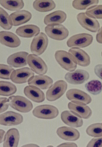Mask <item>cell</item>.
<instances>
[{
  "label": "cell",
  "mask_w": 102,
  "mask_h": 147,
  "mask_svg": "<svg viewBox=\"0 0 102 147\" xmlns=\"http://www.w3.org/2000/svg\"><path fill=\"white\" fill-rule=\"evenodd\" d=\"M0 4L6 9L11 11H20L24 6V3L22 0H0Z\"/></svg>",
  "instance_id": "27"
},
{
  "label": "cell",
  "mask_w": 102,
  "mask_h": 147,
  "mask_svg": "<svg viewBox=\"0 0 102 147\" xmlns=\"http://www.w3.org/2000/svg\"><path fill=\"white\" fill-rule=\"evenodd\" d=\"M87 90L91 94L96 96L100 93L102 91V83L98 80H92L85 85Z\"/></svg>",
  "instance_id": "31"
},
{
  "label": "cell",
  "mask_w": 102,
  "mask_h": 147,
  "mask_svg": "<svg viewBox=\"0 0 102 147\" xmlns=\"http://www.w3.org/2000/svg\"><path fill=\"white\" fill-rule=\"evenodd\" d=\"M17 91L16 86L12 83L8 82H0V95L9 96L15 94Z\"/></svg>",
  "instance_id": "28"
},
{
  "label": "cell",
  "mask_w": 102,
  "mask_h": 147,
  "mask_svg": "<svg viewBox=\"0 0 102 147\" xmlns=\"http://www.w3.org/2000/svg\"><path fill=\"white\" fill-rule=\"evenodd\" d=\"M20 135L17 129L12 128L5 134L4 138V147H17L18 146Z\"/></svg>",
  "instance_id": "22"
},
{
  "label": "cell",
  "mask_w": 102,
  "mask_h": 147,
  "mask_svg": "<svg viewBox=\"0 0 102 147\" xmlns=\"http://www.w3.org/2000/svg\"></svg>",
  "instance_id": "43"
},
{
  "label": "cell",
  "mask_w": 102,
  "mask_h": 147,
  "mask_svg": "<svg viewBox=\"0 0 102 147\" xmlns=\"http://www.w3.org/2000/svg\"><path fill=\"white\" fill-rule=\"evenodd\" d=\"M48 42L46 34L43 32H40L32 40L30 47L31 52L38 56L41 55L46 49Z\"/></svg>",
  "instance_id": "6"
},
{
  "label": "cell",
  "mask_w": 102,
  "mask_h": 147,
  "mask_svg": "<svg viewBox=\"0 0 102 147\" xmlns=\"http://www.w3.org/2000/svg\"><path fill=\"white\" fill-rule=\"evenodd\" d=\"M53 83L52 78L47 75H38L32 77L28 82V84L36 86L40 89H49Z\"/></svg>",
  "instance_id": "18"
},
{
  "label": "cell",
  "mask_w": 102,
  "mask_h": 147,
  "mask_svg": "<svg viewBox=\"0 0 102 147\" xmlns=\"http://www.w3.org/2000/svg\"><path fill=\"white\" fill-rule=\"evenodd\" d=\"M40 31L38 26L28 24L18 28L16 30L15 33L21 37L30 38L36 36L40 33Z\"/></svg>",
  "instance_id": "24"
},
{
  "label": "cell",
  "mask_w": 102,
  "mask_h": 147,
  "mask_svg": "<svg viewBox=\"0 0 102 147\" xmlns=\"http://www.w3.org/2000/svg\"><path fill=\"white\" fill-rule=\"evenodd\" d=\"M61 118L64 124L72 127H80L83 124L82 119L74 115L71 111L66 110L63 111L61 115Z\"/></svg>",
  "instance_id": "21"
},
{
  "label": "cell",
  "mask_w": 102,
  "mask_h": 147,
  "mask_svg": "<svg viewBox=\"0 0 102 147\" xmlns=\"http://www.w3.org/2000/svg\"><path fill=\"white\" fill-rule=\"evenodd\" d=\"M94 72L95 74L102 80V64H98L94 68Z\"/></svg>",
  "instance_id": "37"
},
{
  "label": "cell",
  "mask_w": 102,
  "mask_h": 147,
  "mask_svg": "<svg viewBox=\"0 0 102 147\" xmlns=\"http://www.w3.org/2000/svg\"><path fill=\"white\" fill-rule=\"evenodd\" d=\"M8 100L10 106L21 113H28L33 109L32 103L25 97L20 96H12Z\"/></svg>",
  "instance_id": "3"
},
{
  "label": "cell",
  "mask_w": 102,
  "mask_h": 147,
  "mask_svg": "<svg viewBox=\"0 0 102 147\" xmlns=\"http://www.w3.org/2000/svg\"><path fill=\"white\" fill-rule=\"evenodd\" d=\"M10 16L13 26H17L28 22L32 19V16L30 12L22 10L14 12Z\"/></svg>",
  "instance_id": "23"
},
{
  "label": "cell",
  "mask_w": 102,
  "mask_h": 147,
  "mask_svg": "<svg viewBox=\"0 0 102 147\" xmlns=\"http://www.w3.org/2000/svg\"><path fill=\"white\" fill-rule=\"evenodd\" d=\"M96 39L99 44H102V26L98 31L96 36Z\"/></svg>",
  "instance_id": "38"
},
{
  "label": "cell",
  "mask_w": 102,
  "mask_h": 147,
  "mask_svg": "<svg viewBox=\"0 0 102 147\" xmlns=\"http://www.w3.org/2000/svg\"><path fill=\"white\" fill-rule=\"evenodd\" d=\"M66 96L71 102L81 105H88L92 100L89 94L76 89H72L68 90L66 93Z\"/></svg>",
  "instance_id": "8"
},
{
  "label": "cell",
  "mask_w": 102,
  "mask_h": 147,
  "mask_svg": "<svg viewBox=\"0 0 102 147\" xmlns=\"http://www.w3.org/2000/svg\"><path fill=\"white\" fill-rule=\"evenodd\" d=\"M22 147H39L38 145L34 144H29L23 145Z\"/></svg>",
  "instance_id": "41"
},
{
  "label": "cell",
  "mask_w": 102,
  "mask_h": 147,
  "mask_svg": "<svg viewBox=\"0 0 102 147\" xmlns=\"http://www.w3.org/2000/svg\"><path fill=\"white\" fill-rule=\"evenodd\" d=\"M23 92L25 96L36 102L41 103L44 102L45 99L44 92L35 86L29 85L25 86Z\"/></svg>",
  "instance_id": "19"
},
{
  "label": "cell",
  "mask_w": 102,
  "mask_h": 147,
  "mask_svg": "<svg viewBox=\"0 0 102 147\" xmlns=\"http://www.w3.org/2000/svg\"><path fill=\"white\" fill-rule=\"evenodd\" d=\"M5 131L3 129H0V143L1 144L3 142L5 136Z\"/></svg>",
  "instance_id": "40"
},
{
  "label": "cell",
  "mask_w": 102,
  "mask_h": 147,
  "mask_svg": "<svg viewBox=\"0 0 102 147\" xmlns=\"http://www.w3.org/2000/svg\"><path fill=\"white\" fill-rule=\"evenodd\" d=\"M99 3L98 0H75L73 1L72 5L75 9L84 10L93 6L97 5Z\"/></svg>",
  "instance_id": "29"
},
{
  "label": "cell",
  "mask_w": 102,
  "mask_h": 147,
  "mask_svg": "<svg viewBox=\"0 0 102 147\" xmlns=\"http://www.w3.org/2000/svg\"><path fill=\"white\" fill-rule=\"evenodd\" d=\"M101 56L102 57V52L101 53Z\"/></svg>",
  "instance_id": "42"
},
{
  "label": "cell",
  "mask_w": 102,
  "mask_h": 147,
  "mask_svg": "<svg viewBox=\"0 0 102 147\" xmlns=\"http://www.w3.org/2000/svg\"><path fill=\"white\" fill-rule=\"evenodd\" d=\"M59 113V111L56 107L48 105L38 106L32 111L33 115L35 117L45 119H54Z\"/></svg>",
  "instance_id": "2"
},
{
  "label": "cell",
  "mask_w": 102,
  "mask_h": 147,
  "mask_svg": "<svg viewBox=\"0 0 102 147\" xmlns=\"http://www.w3.org/2000/svg\"><path fill=\"white\" fill-rule=\"evenodd\" d=\"M14 69L10 65L4 64H0V78L4 80H10Z\"/></svg>",
  "instance_id": "34"
},
{
  "label": "cell",
  "mask_w": 102,
  "mask_h": 147,
  "mask_svg": "<svg viewBox=\"0 0 102 147\" xmlns=\"http://www.w3.org/2000/svg\"><path fill=\"white\" fill-rule=\"evenodd\" d=\"M45 30L49 38L57 40H63L69 35V30L61 24H54L47 25Z\"/></svg>",
  "instance_id": "4"
},
{
  "label": "cell",
  "mask_w": 102,
  "mask_h": 147,
  "mask_svg": "<svg viewBox=\"0 0 102 147\" xmlns=\"http://www.w3.org/2000/svg\"><path fill=\"white\" fill-rule=\"evenodd\" d=\"M93 40V37L91 34L81 33L75 34L70 37L67 40L66 44L69 47L84 48L90 45Z\"/></svg>",
  "instance_id": "7"
},
{
  "label": "cell",
  "mask_w": 102,
  "mask_h": 147,
  "mask_svg": "<svg viewBox=\"0 0 102 147\" xmlns=\"http://www.w3.org/2000/svg\"><path fill=\"white\" fill-rule=\"evenodd\" d=\"M56 133L61 139L66 141H75L80 137V133L77 129L72 127H59L57 129Z\"/></svg>",
  "instance_id": "17"
},
{
  "label": "cell",
  "mask_w": 102,
  "mask_h": 147,
  "mask_svg": "<svg viewBox=\"0 0 102 147\" xmlns=\"http://www.w3.org/2000/svg\"><path fill=\"white\" fill-rule=\"evenodd\" d=\"M77 145L74 142H65L57 146V147H77Z\"/></svg>",
  "instance_id": "39"
},
{
  "label": "cell",
  "mask_w": 102,
  "mask_h": 147,
  "mask_svg": "<svg viewBox=\"0 0 102 147\" xmlns=\"http://www.w3.org/2000/svg\"><path fill=\"white\" fill-rule=\"evenodd\" d=\"M87 147H102V137L93 138L87 145Z\"/></svg>",
  "instance_id": "36"
},
{
  "label": "cell",
  "mask_w": 102,
  "mask_h": 147,
  "mask_svg": "<svg viewBox=\"0 0 102 147\" xmlns=\"http://www.w3.org/2000/svg\"><path fill=\"white\" fill-rule=\"evenodd\" d=\"M85 13L90 18L102 19V5L91 6L87 9Z\"/></svg>",
  "instance_id": "33"
},
{
  "label": "cell",
  "mask_w": 102,
  "mask_h": 147,
  "mask_svg": "<svg viewBox=\"0 0 102 147\" xmlns=\"http://www.w3.org/2000/svg\"><path fill=\"white\" fill-rule=\"evenodd\" d=\"M69 53L76 64L83 67H87L90 65V57L83 50L78 47H73L69 49Z\"/></svg>",
  "instance_id": "14"
},
{
  "label": "cell",
  "mask_w": 102,
  "mask_h": 147,
  "mask_svg": "<svg viewBox=\"0 0 102 147\" xmlns=\"http://www.w3.org/2000/svg\"><path fill=\"white\" fill-rule=\"evenodd\" d=\"M87 134L89 136L94 137H102V124L95 123L89 125L87 129Z\"/></svg>",
  "instance_id": "32"
},
{
  "label": "cell",
  "mask_w": 102,
  "mask_h": 147,
  "mask_svg": "<svg viewBox=\"0 0 102 147\" xmlns=\"http://www.w3.org/2000/svg\"><path fill=\"white\" fill-rule=\"evenodd\" d=\"M0 42L2 45L11 48L18 47L21 43L20 39L14 33L4 31L0 32Z\"/></svg>",
  "instance_id": "16"
},
{
  "label": "cell",
  "mask_w": 102,
  "mask_h": 147,
  "mask_svg": "<svg viewBox=\"0 0 102 147\" xmlns=\"http://www.w3.org/2000/svg\"><path fill=\"white\" fill-rule=\"evenodd\" d=\"M35 73L30 68L24 67L15 70L11 77V80L16 84H23L28 82Z\"/></svg>",
  "instance_id": "11"
},
{
  "label": "cell",
  "mask_w": 102,
  "mask_h": 147,
  "mask_svg": "<svg viewBox=\"0 0 102 147\" xmlns=\"http://www.w3.org/2000/svg\"><path fill=\"white\" fill-rule=\"evenodd\" d=\"M0 25L6 30H11L13 26L10 16L1 7H0Z\"/></svg>",
  "instance_id": "30"
},
{
  "label": "cell",
  "mask_w": 102,
  "mask_h": 147,
  "mask_svg": "<svg viewBox=\"0 0 102 147\" xmlns=\"http://www.w3.org/2000/svg\"><path fill=\"white\" fill-rule=\"evenodd\" d=\"M76 18L81 26L84 29L92 32H96L100 28L98 21L88 16L86 13L82 12L79 13Z\"/></svg>",
  "instance_id": "13"
},
{
  "label": "cell",
  "mask_w": 102,
  "mask_h": 147,
  "mask_svg": "<svg viewBox=\"0 0 102 147\" xmlns=\"http://www.w3.org/2000/svg\"><path fill=\"white\" fill-rule=\"evenodd\" d=\"M33 6L38 12H46L54 9L56 7V4L54 1L51 0H37L34 2Z\"/></svg>",
  "instance_id": "26"
},
{
  "label": "cell",
  "mask_w": 102,
  "mask_h": 147,
  "mask_svg": "<svg viewBox=\"0 0 102 147\" xmlns=\"http://www.w3.org/2000/svg\"><path fill=\"white\" fill-rule=\"evenodd\" d=\"M23 116L20 114L8 111L0 115V124L5 126H15L23 122Z\"/></svg>",
  "instance_id": "12"
},
{
  "label": "cell",
  "mask_w": 102,
  "mask_h": 147,
  "mask_svg": "<svg viewBox=\"0 0 102 147\" xmlns=\"http://www.w3.org/2000/svg\"><path fill=\"white\" fill-rule=\"evenodd\" d=\"M67 15L65 12L58 10L47 15L45 17L44 22L47 25L54 24H61L65 21Z\"/></svg>",
  "instance_id": "25"
},
{
  "label": "cell",
  "mask_w": 102,
  "mask_h": 147,
  "mask_svg": "<svg viewBox=\"0 0 102 147\" xmlns=\"http://www.w3.org/2000/svg\"><path fill=\"white\" fill-rule=\"evenodd\" d=\"M0 113L1 114L6 111L9 107V103L8 98L5 97H1L0 98Z\"/></svg>",
  "instance_id": "35"
},
{
  "label": "cell",
  "mask_w": 102,
  "mask_h": 147,
  "mask_svg": "<svg viewBox=\"0 0 102 147\" xmlns=\"http://www.w3.org/2000/svg\"><path fill=\"white\" fill-rule=\"evenodd\" d=\"M90 75L86 71L78 69L66 74L64 78L69 83L74 85L83 84L89 79Z\"/></svg>",
  "instance_id": "10"
},
{
  "label": "cell",
  "mask_w": 102,
  "mask_h": 147,
  "mask_svg": "<svg viewBox=\"0 0 102 147\" xmlns=\"http://www.w3.org/2000/svg\"><path fill=\"white\" fill-rule=\"evenodd\" d=\"M29 53L25 51H19L14 53L8 57L7 63L15 68L22 67L27 65Z\"/></svg>",
  "instance_id": "15"
},
{
  "label": "cell",
  "mask_w": 102,
  "mask_h": 147,
  "mask_svg": "<svg viewBox=\"0 0 102 147\" xmlns=\"http://www.w3.org/2000/svg\"><path fill=\"white\" fill-rule=\"evenodd\" d=\"M67 87V84L64 81H57L47 91L46 94L47 100L52 102L60 98L65 92Z\"/></svg>",
  "instance_id": "5"
},
{
  "label": "cell",
  "mask_w": 102,
  "mask_h": 147,
  "mask_svg": "<svg viewBox=\"0 0 102 147\" xmlns=\"http://www.w3.org/2000/svg\"><path fill=\"white\" fill-rule=\"evenodd\" d=\"M54 56L57 62L65 70L71 72L74 71L77 68V64L67 52L58 50L56 52Z\"/></svg>",
  "instance_id": "1"
},
{
  "label": "cell",
  "mask_w": 102,
  "mask_h": 147,
  "mask_svg": "<svg viewBox=\"0 0 102 147\" xmlns=\"http://www.w3.org/2000/svg\"><path fill=\"white\" fill-rule=\"evenodd\" d=\"M28 63L32 70L39 75H44L48 70V67L44 60L38 56L33 54L29 55Z\"/></svg>",
  "instance_id": "9"
},
{
  "label": "cell",
  "mask_w": 102,
  "mask_h": 147,
  "mask_svg": "<svg viewBox=\"0 0 102 147\" xmlns=\"http://www.w3.org/2000/svg\"><path fill=\"white\" fill-rule=\"evenodd\" d=\"M68 107L73 114L81 118L89 119L92 115L91 109L87 105L78 104L71 102L68 104Z\"/></svg>",
  "instance_id": "20"
}]
</instances>
